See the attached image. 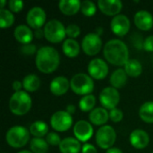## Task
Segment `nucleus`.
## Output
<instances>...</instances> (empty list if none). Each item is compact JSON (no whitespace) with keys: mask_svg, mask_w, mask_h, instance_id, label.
Instances as JSON below:
<instances>
[{"mask_svg":"<svg viewBox=\"0 0 153 153\" xmlns=\"http://www.w3.org/2000/svg\"><path fill=\"white\" fill-rule=\"evenodd\" d=\"M106 60L113 65L122 66L129 60V50L126 44L117 39L108 40L103 49Z\"/></svg>","mask_w":153,"mask_h":153,"instance_id":"f257e3e1","label":"nucleus"},{"mask_svg":"<svg viewBox=\"0 0 153 153\" xmlns=\"http://www.w3.org/2000/svg\"><path fill=\"white\" fill-rule=\"evenodd\" d=\"M35 63L37 68L43 74H51L55 72L60 64V56L58 51L49 46L41 47L36 54Z\"/></svg>","mask_w":153,"mask_h":153,"instance_id":"f03ea898","label":"nucleus"},{"mask_svg":"<svg viewBox=\"0 0 153 153\" xmlns=\"http://www.w3.org/2000/svg\"><path fill=\"white\" fill-rule=\"evenodd\" d=\"M32 101L30 96L24 91L14 92L9 100V108L15 116H23L31 108Z\"/></svg>","mask_w":153,"mask_h":153,"instance_id":"7ed1b4c3","label":"nucleus"},{"mask_svg":"<svg viewBox=\"0 0 153 153\" xmlns=\"http://www.w3.org/2000/svg\"><path fill=\"white\" fill-rule=\"evenodd\" d=\"M70 88L77 95H89L94 89L92 78L83 73L74 74L70 81Z\"/></svg>","mask_w":153,"mask_h":153,"instance_id":"20e7f679","label":"nucleus"},{"mask_svg":"<svg viewBox=\"0 0 153 153\" xmlns=\"http://www.w3.org/2000/svg\"><path fill=\"white\" fill-rule=\"evenodd\" d=\"M29 130L21 126L11 127L5 134V141L13 148H22L25 146L30 140Z\"/></svg>","mask_w":153,"mask_h":153,"instance_id":"39448f33","label":"nucleus"},{"mask_svg":"<svg viewBox=\"0 0 153 153\" xmlns=\"http://www.w3.org/2000/svg\"><path fill=\"white\" fill-rule=\"evenodd\" d=\"M44 37L51 43H59L65 39L66 31L64 24L56 19L48 21L44 26Z\"/></svg>","mask_w":153,"mask_h":153,"instance_id":"423d86ee","label":"nucleus"},{"mask_svg":"<svg viewBox=\"0 0 153 153\" xmlns=\"http://www.w3.org/2000/svg\"><path fill=\"white\" fill-rule=\"evenodd\" d=\"M96 143L101 149L112 148L117 140V133L111 126H103L96 133Z\"/></svg>","mask_w":153,"mask_h":153,"instance_id":"0eeeda50","label":"nucleus"},{"mask_svg":"<svg viewBox=\"0 0 153 153\" xmlns=\"http://www.w3.org/2000/svg\"><path fill=\"white\" fill-rule=\"evenodd\" d=\"M50 125L57 132H65L72 126L73 117L65 110H59L51 116Z\"/></svg>","mask_w":153,"mask_h":153,"instance_id":"6e6552de","label":"nucleus"},{"mask_svg":"<svg viewBox=\"0 0 153 153\" xmlns=\"http://www.w3.org/2000/svg\"><path fill=\"white\" fill-rule=\"evenodd\" d=\"M120 100V95L117 89L113 87L104 88L100 94V102L106 109H114Z\"/></svg>","mask_w":153,"mask_h":153,"instance_id":"1a4fd4ad","label":"nucleus"},{"mask_svg":"<svg viewBox=\"0 0 153 153\" xmlns=\"http://www.w3.org/2000/svg\"><path fill=\"white\" fill-rule=\"evenodd\" d=\"M102 47V40L99 34L97 33H89L82 39V48L83 52L88 56L97 55Z\"/></svg>","mask_w":153,"mask_h":153,"instance_id":"9d476101","label":"nucleus"},{"mask_svg":"<svg viewBox=\"0 0 153 153\" xmlns=\"http://www.w3.org/2000/svg\"><path fill=\"white\" fill-rule=\"evenodd\" d=\"M90 76L96 80H103L108 74V64L101 58H93L88 65Z\"/></svg>","mask_w":153,"mask_h":153,"instance_id":"9b49d317","label":"nucleus"},{"mask_svg":"<svg viewBox=\"0 0 153 153\" xmlns=\"http://www.w3.org/2000/svg\"><path fill=\"white\" fill-rule=\"evenodd\" d=\"M46 12L39 6H34L29 10L26 15V22L30 27L38 30L40 29L46 22Z\"/></svg>","mask_w":153,"mask_h":153,"instance_id":"f8f14e48","label":"nucleus"},{"mask_svg":"<svg viewBox=\"0 0 153 153\" xmlns=\"http://www.w3.org/2000/svg\"><path fill=\"white\" fill-rule=\"evenodd\" d=\"M130 20L125 14L116 15L115 17H113L110 23L111 30L118 37H123L126 35L130 30Z\"/></svg>","mask_w":153,"mask_h":153,"instance_id":"ddd939ff","label":"nucleus"},{"mask_svg":"<svg viewBox=\"0 0 153 153\" xmlns=\"http://www.w3.org/2000/svg\"><path fill=\"white\" fill-rule=\"evenodd\" d=\"M74 134L80 142L86 143L93 134V128L91 123L85 120L78 121L74 126Z\"/></svg>","mask_w":153,"mask_h":153,"instance_id":"4468645a","label":"nucleus"},{"mask_svg":"<svg viewBox=\"0 0 153 153\" xmlns=\"http://www.w3.org/2000/svg\"><path fill=\"white\" fill-rule=\"evenodd\" d=\"M98 7L106 15H118L123 8V4L120 0H99Z\"/></svg>","mask_w":153,"mask_h":153,"instance_id":"2eb2a0df","label":"nucleus"},{"mask_svg":"<svg viewBox=\"0 0 153 153\" xmlns=\"http://www.w3.org/2000/svg\"><path fill=\"white\" fill-rule=\"evenodd\" d=\"M134 22L138 29L147 31L152 28L153 16L150 12L145 10H141L134 14Z\"/></svg>","mask_w":153,"mask_h":153,"instance_id":"dca6fc26","label":"nucleus"},{"mask_svg":"<svg viewBox=\"0 0 153 153\" xmlns=\"http://www.w3.org/2000/svg\"><path fill=\"white\" fill-rule=\"evenodd\" d=\"M70 88V82L65 76H57L54 78L49 85L50 91L56 96L65 94Z\"/></svg>","mask_w":153,"mask_h":153,"instance_id":"f3484780","label":"nucleus"},{"mask_svg":"<svg viewBox=\"0 0 153 153\" xmlns=\"http://www.w3.org/2000/svg\"><path fill=\"white\" fill-rule=\"evenodd\" d=\"M130 143L133 147L136 149H143L148 146L150 143L149 134L141 129H136L133 131L130 134Z\"/></svg>","mask_w":153,"mask_h":153,"instance_id":"a211bd4d","label":"nucleus"},{"mask_svg":"<svg viewBox=\"0 0 153 153\" xmlns=\"http://www.w3.org/2000/svg\"><path fill=\"white\" fill-rule=\"evenodd\" d=\"M13 36L18 42L22 43V45H26L32 41L34 34L27 25L21 24L14 29Z\"/></svg>","mask_w":153,"mask_h":153,"instance_id":"6ab92c4d","label":"nucleus"},{"mask_svg":"<svg viewBox=\"0 0 153 153\" xmlns=\"http://www.w3.org/2000/svg\"><path fill=\"white\" fill-rule=\"evenodd\" d=\"M60 11L68 16L76 14L82 6V2L79 0H61L58 4Z\"/></svg>","mask_w":153,"mask_h":153,"instance_id":"aec40b11","label":"nucleus"},{"mask_svg":"<svg viewBox=\"0 0 153 153\" xmlns=\"http://www.w3.org/2000/svg\"><path fill=\"white\" fill-rule=\"evenodd\" d=\"M89 119L95 126H103L109 119V113L104 108H96L90 113Z\"/></svg>","mask_w":153,"mask_h":153,"instance_id":"412c9836","label":"nucleus"},{"mask_svg":"<svg viewBox=\"0 0 153 153\" xmlns=\"http://www.w3.org/2000/svg\"><path fill=\"white\" fill-rule=\"evenodd\" d=\"M59 150L61 153H79L81 151L80 141L73 137L65 138L59 145Z\"/></svg>","mask_w":153,"mask_h":153,"instance_id":"4be33fe9","label":"nucleus"},{"mask_svg":"<svg viewBox=\"0 0 153 153\" xmlns=\"http://www.w3.org/2000/svg\"><path fill=\"white\" fill-rule=\"evenodd\" d=\"M127 74L126 73L125 69L119 68L117 69L116 71H114L110 76V84L111 87L115 88V89H121L123 88L127 82Z\"/></svg>","mask_w":153,"mask_h":153,"instance_id":"5701e85b","label":"nucleus"},{"mask_svg":"<svg viewBox=\"0 0 153 153\" xmlns=\"http://www.w3.org/2000/svg\"><path fill=\"white\" fill-rule=\"evenodd\" d=\"M63 52L70 58L76 57L80 53V45L74 39H66L62 46Z\"/></svg>","mask_w":153,"mask_h":153,"instance_id":"b1692460","label":"nucleus"},{"mask_svg":"<svg viewBox=\"0 0 153 153\" xmlns=\"http://www.w3.org/2000/svg\"><path fill=\"white\" fill-rule=\"evenodd\" d=\"M30 133L34 136V138H42L43 136L48 135V126L44 121H35L30 126Z\"/></svg>","mask_w":153,"mask_h":153,"instance_id":"393cba45","label":"nucleus"},{"mask_svg":"<svg viewBox=\"0 0 153 153\" xmlns=\"http://www.w3.org/2000/svg\"><path fill=\"white\" fill-rule=\"evenodd\" d=\"M22 86L26 91L33 92L40 86V80L36 74H28L22 80Z\"/></svg>","mask_w":153,"mask_h":153,"instance_id":"a878e982","label":"nucleus"},{"mask_svg":"<svg viewBox=\"0 0 153 153\" xmlns=\"http://www.w3.org/2000/svg\"><path fill=\"white\" fill-rule=\"evenodd\" d=\"M139 116L143 122L153 124V101H147L141 106Z\"/></svg>","mask_w":153,"mask_h":153,"instance_id":"bb28decb","label":"nucleus"},{"mask_svg":"<svg viewBox=\"0 0 153 153\" xmlns=\"http://www.w3.org/2000/svg\"><path fill=\"white\" fill-rule=\"evenodd\" d=\"M125 71L131 77H137L143 72L142 64L136 59H129L125 65Z\"/></svg>","mask_w":153,"mask_h":153,"instance_id":"cd10ccee","label":"nucleus"},{"mask_svg":"<svg viewBox=\"0 0 153 153\" xmlns=\"http://www.w3.org/2000/svg\"><path fill=\"white\" fill-rule=\"evenodd\" d=\"M30 147L33 153H47L48 151V143L42 138H33L30 141Z\"/></svg>","mask_w":153,"mask_h":153,"instance_id":"c85d7f7f","label":"nucleus"},{"mask_svg":"<svg viewBox=\"0 0 153 153\" xmlns=\"http://www.w3.org/2000/svg\"><path fill=\"white\" fill-rule=\"evenodd\" d=\"M96 104V98L92 94L85 95L83 96L80 102H79V108L83 112H88V111H92L94 108V106Z\"/></svg>","mask_w":153,"mask_h":153,"instance_id":"c756f323","label":"nucleus"},{"mask_svg":"<svg viewBox=\"0 0 153 153\" xmlns=\"http://www.w3.org/2000/svg\"><path fill=\"white\" fill-rule=\"evenodd\" d=\"M14 22V15L7 9L0 10V27L2 29L11 27Z\"/></svg>","mask_w":153,"mask_h":153,"instance_id":"7c9ffc66","label":"nucleus"},{"mask_svg":"<svg viewBox=\"0 0 153 153\" xmlns=\"http://www.w3.org/2000/svg\"><path fill=\"white\" fill-rule=\"evenodd\" d=\"M81 11L83 13V15H85L87 17H91L96 13L97 7H96V4L92 1L85 0L83 2H82Z\"/></svg>","mask_w":153,"mask_h":153,"instance_id":"2f4dec72","label":"nucleus"},{"mask_svg":"<svg viewBox=\"0 0 153 153\" xmlns=\"http://www.w3.org/2000/svg\"><path fill=\"white\" fill-rule=\"evenodd\" d=\"M65 31H66V36H68L69 39H74L81 34V29L76 24H69L65 28Z\"/></svg>","mask_w":153,"mask_h":153,"instance_id":"473e14b6","label":"nucleus"},{"mask_svg":"<svg viewBox=\"0 0 153 153\" xmlns=\"http://www.w3.org/2000/svg\"><path fill=\"white\" fill-rule=\"evenodd\" d=\"M46 141L48 143V145H51V146H59L62 142L59 134L54 132L48 134V135L46 136Z\"/></svg>","mask_w":153,"mask_h":153,"instance_id":"72a5a7b5","label":"nucleus"},{"mask_svg":"<svg viewBox=\"0 0 153 153\" xmlns=\"http://www.w3.org/2000/svg\"><path fill=\"white\" fill-rule=\"evenodd\" d=\"M8 6L11 12L18 13L23 8V2L21 0H10L8 2Z\"/></svg>","mask_w":153,"mask_h":153,"instance_id":"f704fd0d","label":"nucleus"},{"mask_svg":"<svg viewBox=\"0 0 153 153\" xmlns=\"http://www.w3.org/2000/svg\"><path fill=\"white\" fill-rule=\"evenodd\" d=\"M124 117V114L122 112V110L118 109V108H114L111 109L109 112V118L114 122V123H118L120 122Z\"/></svg>","mask_w":153,"mask_h":153,"instance_id":"c9c22d12","label":"nucleus"},{"mask_svg":"<svg viewBox=\"0 0 153 153\" xmlns=\"http://www.w3.org/2000/svg\"><path fill=\"white\" fill-rule=\"evenodd\" d=\"M36 50H37L36 46L33 45V44H30H30H26V45H22L20 48V51L23 55H26V56H31V55H33L34 53H36Z\"/></svg>","mask_w":153,"mask_h":153,"instance_id":"e433bc0d","label":"nucleus"},{"mask_svg":"<svg viewBox=\"0 0 153 153\" xmlns=\"http://www.w3.org/2000/svg\"><path fill=\"white\" fill-rule=\"evenodd\" d=\"M143 46L147 52H153V35L147 37L144 39Z\"/></svg>","mask_w":153,"mask_h":153,"instance_id":"4c0bfd02","label":"nucleus"},{"mask_svg":"<svg viewBox=\"0 0 153 153\" xmlns=\"http://www.w3.org/2000/svg\"><path fill=\"white\" fill-rule=\"evenodd\" d=\"M82 153H98L97 149L90 143H84V145L82 146Z\"/></svg>","mask_w":153,"mask_h":153,"instance_id":"58836bf2","label":"nucleus"},{"mask_svg":"<svg viewBox=\"0 0 153 153\" xmlns=\"http://www.w3.org/2000/svg\"><path fill=\"white\" fill-rule=\"evenodd\" d=\"M22 87H23V86H22V82H21L20 81H14V82H13V84H12V88H13V90L15 92L21 91Z\"/></svg>","mask_w":153,"mask_h":153,"instance_id":"ea45409f","label":"nucleus"},{"mask_svg":"<svg viewBox=\"0 0 153 153\" xmlns=\"http://www.w3.org/2000/svg\"><path fill=\"white\" fill-rule=\"evenodd\" d=\"M65 111H66L67 113H69V114L72 116V115L75 112V107H74V105H68V106L66 107Z\"/></svg>","mask_w":153,"mask_h":153,"instance_id":"a19ab883","label":"nucleus"},{"mask_svg":"<svg viewBox=\"0 0 153 153\" xmlns=\"http://www.w3.org/2000/svg\"><path fill=\"white\" fill-rule=\"evenodd\" d=\"M34 35L36 36V38L40 39L42 36H44V30H41V29L35 30V33H34Z\"/></svg>","mask_w":153,"mask_h":153,"instance_id":"79ce46f5","label":"nucleus"},{"mask_svg":"<svg viewBox=\"0 0 153 153\" xmlns=\"http://www.w3.org/2000/svg\"><path fill=\"white\" fill-rule=\"evenodd\" d=\"M106 153H123L122 152V151L120 150V149H118V148H110V149H108Z\"/></svg>","mask_w":153,"mask_h":153,"instance_id":"37998d69","label":"nucleus"},{"mask_svg":"<svg viewBox=\"0 0 153 153\" xmlns=\"http://www.w3.org/2000/svg\"><path fill=\"white\" fill-rule=\"evenodd\" d=\"M0 2H1V9H4V4H5V1L4 0H1Z\"/></svg>","mask_w":153,"mask_h":153,"instance_id":"c03bdc74","label":"nucleus"},{"mask_svg":"<svg viewBox=\"0 0 153 153\" xmlns=\"http://www.w3.org/2000/svg\"><path fill=\"white\" fill-rule=\"evenodd\" d=\"M17 153H33L32 152H30V151H27V150H25V151H21V152H19Z\"/></svg>","mask_w":153,"mask_h":153,"instance_id":"a18cd8bd","label":"nucleus"},{"mask_svg":"<svg viewBox=\"0 0 153 153\" xmlns=\"http://www.w3.org/2000/svg\"><path fill=\"white\" fill-rule=\"evenodd\" d=\"M152 153H153V152H152Z\"/></svg>","mask_w":153,"mask_h":153,"instance_id":"49530a36","label":"nucleus"}]
</instances>
